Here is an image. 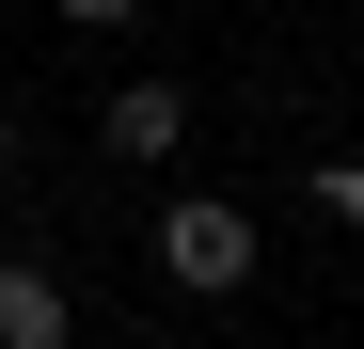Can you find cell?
Wrapping results in <instances>:
<instances>
[{
    "mask_svg": "<svg viewBox=\"0 0 364 349\" xmlns=\"http://www.w3.org/2000/svg\"><path fill=\"white\" fill-rule=\"evenodd\" d=\"M301 207H333L348 239H364V159H317V191H301Z\"/></svg>",
    "mask_w": 364,
    "mask_h": 349,
    "instance_id": "cell-4",
    "label": "cell"
},
{
    "mask_svg": "<svg viewBox=\"0 0 364 349\" xmlns=\"http://www.w3.org/2000/svg\"><path fill=\"white\" fill-rule=\"evenodd\" d=\"M95 143L127 159V174H159L174 143H191V95H174V80H111V95H95Z\"/></svg>",
    "mask_w": 364,
    "mask_h": 349,
    "instance_id": "cell-2",
    "label": "cell"
},
{
    "mask_svg": "<svg viewBox=\"0 0 364 349\" xmlns=\"http://www.w3.org/2000/svg\"><path fill=\"white\" fill-rule=\"evenodd\" d=\"M159 270L191 286V302H237V286L269 270V222L222 207V191H174V207H159Z\"/></svg>",
    "mask_w": 364,
    "mask_h": 349,
    "instance_id": "cell-1",
    "label": "cell"
},
{
    "mask_svg": "<svg viewBox=\"0 0 364 349\" xmlns=\"http://www.w3.org/2000/svg\"><path fill=\"white\" fill-rule=\"evenodd\" d=\"M48 16H64V32H127L143 0H48Z\"/></svg>",
    "mask_w": 364,
    "mask_h": 349,
    "instance_id": "cell-5",
    "label": "cell"
},
{
    "mask_svg": "<svg viewBox=\"0 0 364 349\" xmlns=\"http://www.w3.org/2000/svg\"><path fill=\"white\" fill-rule=\"evenodd\" d=\"M222 349H237V333H222Z\"/></svg>",
    "mask_w": 364,
    "mask_h": 349,
    "instance_id": "cell-7",
    "label": "cell"
},
{
    "mask_svg": "<svg viewBox=\"0 0 364 349\" xmlns=\"http://www.w3.org/2000/svg\"><path fill=\"white\" fill-rule=\"evenodd\" d=\"M0 349H80V302L48 254H0Z\"/></svg>",
    "mask_w": 364,
    "mask_h": 349,
    "instance_id": "cell-3",
    "label": "cell"
},
{
    "mask_svg": "<svg viewBox=\"0 0 364 349\" xmlns=\"http://www.w3.org/2000/svg\"><path fill=\"white\" fill-rule=\"evenodd\" d=\"M0 174H16V111H0Z\"/></svg>",
    "mask_w": 364,
    "mask_h": 349,
    "instance_id": "cell-6",
    "label": "cell"
}]
</instances>
